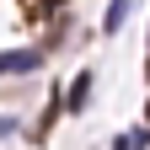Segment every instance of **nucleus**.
<instances>
[{
    "instance_id": "nucleus-1",
    "label": "nucleus",
    "mask_w": 150,
    "mask_h": 150,
    "mask_svg": "<svg viewBox=\"0 0 150 150\" xmlns=\"http://www.w3.org/2000/svg\"><path fill=\"white\" fill-rule=\"evenodd\" d=\"M38 59H43L38 48H11V54H0V75H27L38 70Z\"/></svg>"
},
{
    "instance_id": "nucleus-2",
    "label": "nucleus",
    "mask_w": 150,
    "mask_h": 150,
    "mask_svg": "<svg viewBox=\"0 0 150 150\" xmlns=\"http://www.w3.org/2000/svg\"><path fill=\"white\" fill-rule=\"evenodd\" d=\"M86 97H91V70H81V75H75V86H70V107L81 112V107H86Z\"/></svg>"
},
{
    "instance_id": "nucleus-3",
    "label": "nucleus",
    "mask_w": 150,
    "mask_h": 150,
    "mask_svg": "<svg viewBox=\"0 0 150 150\" xmlns=\"http://www.w3.org/2000/svg\"><path fill=\"white\" fill-rule=\"evenodd\" d=\"M129 6H134V0H112L107 16H102V27H107V32H118V27H123V16H129Z\"/></svg>"
},
{
    "instance_id": "nucleus-4",
    "label": "nucleus",
    "mask_w": 150,
    "mask_h": 150,
    "mask_svg": "<svg viewBox=\"0 0 150 150\" xmlns=\"http://www.w3.org/2000/svg\"><path fill=\"white\" fill-rule=\"evenodd\" d=\"M48 6H64V0H48Z\"/></svg>"
}]
</instances>
